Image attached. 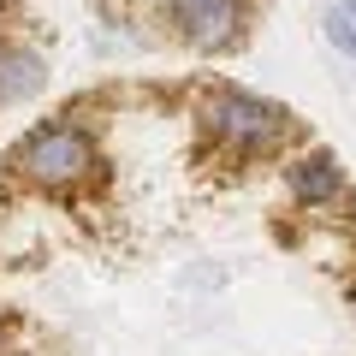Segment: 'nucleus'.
<instances>
[{
	"instance_id": "7",
	"label": "nucleus",
	"mask_w": 356,
	"mask_h": 356,
	"mask_svg": "<svg viewBox=\"0 0 356 356\" xmlns=\"http://www.w3.org/2000/svg\"><path fill=\"white\" fill-rule=\"evenodd\" d=\"M344 303H350V309H356V280H350V285H344Z\"/></svg>"
},
{
	"instance_id": "2",
	"label": "nucleus",
	"mask_w": 356,
	"mask_h": 356,
	"mask_svg": "<svg viewBox=\"0 0 356 356\" xmlns=\"http://www.w3.org/2000/svg\"><path fill=\"white\" fill-rule=\"evenodd\" d=\"M202 131L250 161V154H267V149H280L291 137V113L280 102L250 95V89H214L202 102Z\"/></svg>"
},
{
	"instance_id": "1",
	"label": "nucleus",
	"mask_w": 356,
	"mask_h": 356,
	"mask_svg": "<svg viewBox=\"0 0 356 356\" xmlns=\"http://www.w3.org/2000/svg\"><path fill=\"white\" fill-rule=\"evenodd\" d=\"M13 166L42 191H72V184L102 172V149L89 137V125H77V119H42L18 137Z\"/></svg>"
},
{
	"instance_id": "5",
	"label": "nucleus",
	"mask_w": 356,
	"mask_h": 356,
	"mask_svg": "<svg viewBox=\"0 0 356 356\" xmlns=\"http://www.w3.org/2000/svg\"><path fill=\"white\" fill-rule=\"evenodd\" d=\"M42 83H48V60H42L36 48H24V42H6V48H0V113L18 107V102H30Z\"/></svg>"
},
{
	"instance_id": "8",
	"label": "nucleus",
	"mask_w": 356,
	"mask_h": 356,
	"mask_svg": "<svg viewBox=\"0 0 356 356\" xmlns=\"http://www.w3.org/2000/svg\"><path fill=\"white\" fill-rule=\"evenodd\" d=\"M0 344H6V321H0Z\"/></svg>"
},
{
	"instance_id": "6",
	"label": "nucleus",
	"mask_w": 356,
	"mask_h": 356,
	"mask_svg": "<svg viewBox=\"0 0 356 356\" xmlns=\"http://www.w3.org/2000/svg\"><path fill=\"white\" fill-rule=\"evenodd\" d=\"M321 36H327L339 54H350V60H356V0H332L327 18H321Z\"/></svg>"
},
{
	"instance_id": "3",
	"label": "nucleus",
	"mask_w": 356,
	"mask_h": 356,
	"mask_svg": "<svg viewBox=\"0 0 356 356\" xmlns=\"http://www.w3.org/2000/svg\"><path fill=\"white\" fill-rule=\"evenodd\" d=\"M166 18L196 54H226L243 42L250 0H166Z\"/></svg>"
},
{
	"instance_id": "4",
	"label": "nucleus",
	"mask_w": 356,
	"mask_h": 356,
	"mask_svg": "<svg viewBox=\"0 0 356 356\" xmlns=\"http://www.w3.org/2000/svg\"><path fill=\"white\" fill-rule=\"evenodd\" d=\"M285 191L297 208H332L344 196V161L332 149H303L297 161H285Z\"/></svg>"
}]
</instances>
